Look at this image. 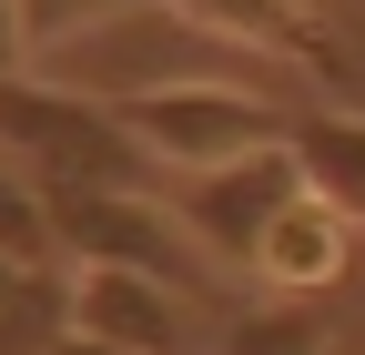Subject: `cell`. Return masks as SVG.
<instances>
[{"instance_id":"14","label":"cell","mask_w":365,"mask_h":355,"mask_svg":"<svg viewBox=\"0 0 365 355\" xmlns=\"http://www.w3.org/2000/svg\"><path fill=\"white\" fill-rule=\"evenodd\" d=\"M355 11H365V0H355Z\"/></svg>"},{"instance_id":"10","label":"cell","mask_w":365,"mask_h":355,"mask_svg":"<svg viewBox=\"0 0 365 355\" xmlns=\"http://www.w3.org/2000/svg\"><path fill=\"white\" fill-rule=\"evenodd\" d=\"M0 254H61L51 203L31 193V173H21V163H0Z\"/></svg>"},{"instance_id":"4","label":"cell","mask_w":365,"mask_h":355,"mask_svg":"<svg viewBox=\"0 0 365 355\" xmlns=\"http://www.w3.org/2000/svg\"><path fill=\"white\" fill-rule=\"evenodd\" d=\"M223 315L234 304H203L193 284L143 274V264H71V325L81 335H112V345H143V355H213Z\"/></svg>"},{"instance_id":"6","label":"cell","mask_w":365,"mask_h":355,"mask_svg":"<svg viewBox=\"0 0 365 355\" xmlns=\"http://www.w3.org/2000/svg\"><path fill=\"white\" fill-rule=\"evenodd\" d=\"M182 11L213 21V31H234V41H254V51H264V61H284V71H314V81L355 71L345 31H335V21H314V0H182Z\"/></svg>"},{"instance_id":"13","label":"cell","mask_w":365,"mask_h":355,"mask_svg":"<svg viewBox=\"0 0 365 355\" xmlns=\"http://www.w3.org/2000/svg\"><path fill=\"white\" fill-rule=\"evenodd\" d=\"M51 355H143V345H112V335H81V325H71V335H61Z\"/></svg>"},{"instance_id":"1","label":"cell","mask_w":365,"mask_h":355,"mask_svg":"<svg viewBox=\"0 0 365 355\" xmlns=\"http://www.w3.org/2000/svg\"><path fill=\"white\" fill-rule=\"evenodd\" d=\"M0 163L31 173L41 203H71V193H112V183H173L163 153L132 132V112L112 92H81L61 71H0Z\"/></svg>"},{"instance_id":"9","label":"cell","mask_w":365,"mask_h":355,"mask_svg":"<svg viewBox=\"0 0 365 355\" xmlns=\"http://www.w3.org/2000/svg\"><path fill=\"white\" fill-rule=\"evenodd\" d=\"M213 355H335V335L314 325L304 304H234Z\"/></svg>"},{"instance_id":"12","label":"cell","mask_w":365,"mask_h":355,"mask_svg":"<svg viewBox=\"0 0 365 355\" xmlns=\"http://www.w3.org/2000/svg\"><path fill=\"white\" fill-rule=\"evenodd\" d=\"M41 61V41H31V11L21 0H0V71H31Z\"/></svg>"},{"instance_id":"3","label":"cell","mask_w":365,"mask_h":355,"mask_svg":"<svg viewBox=\"0 0 365 355\" xmlns=\"http://www.w3.org/2000/svg\"><path fill=\"white\" fill-rule=\"evenodd\" d=\"M173 213L193 224V244L223 264L234 284H254V254L274 234V213H284L304 193V163H294V132L284 143H264V153H234V163H213V173H173Z\"/></svg>"},{"instance_id":"7","label":"cell","mask_w":365,"mask_h":355,"mask_svg":"<svg viewBox=\"0 0 365 355\" xmlns=\"http://www.w3.org/2000/svg\"><path fill=\"white\" fill-rule=\"evenodd\" d=\"M61 335H71V264L0 254V355H51Z\"/></svg>"},{"instance_id":"8","label":"cell","mask_w":365,"mask_h":355,"mask_svg":"<svg viewBox=\"0 0 365 355\" xmlns=\"http://www.w3.org/2000/svg\"><path fill=\"white\" fill-rule=\"evenodd\" d=\"M294 163L365 224V102H294Z\"/></svg>"},{"instance_id":"2","label":"cell","mask_w":365,"mask_h":355,"mask_svg":"<svg viewBox=\"0 0 365 355\" xmlns=\"http://www.w3.org/2000/svg\"><path fill=\"white\" fill-rule=\"evenodd\" d=\"M132 132L163 153V173H213L234 153H264L294 132V102L254 71H213V81H163V92H132L122 102Z\"/></svg>"},{"instance_id":"11","label":"cell","mask_w":365,"mask_h":355,"mask_svg":"<svg viewBox=\"0 0 365 355\" xmlns=\"http://www.w3.org/2000/svg\"><path fill=\"white\" fill-rule=\"evenodd\" d=\"M31 11V41H41V61L61 51V41H81L91 21H112V11H132V0H21Z\"/></svg>"},{"instance_id":"5","label":"cell","mask_w":365,"mask_h":355,"mask_svg":"<svg viewBox=\"0 0 365 355\" xmlns=\"http://www.w3.org/2000/svg\"><path fill=\"white\" fill-rule=\"evenodd\" d=\"M355 213L335 203V193H294L284 213H274V234H264V254H254V284H284V294H314V284H335L345 264H355Z\"/></svg>"}]
</instances>
